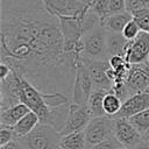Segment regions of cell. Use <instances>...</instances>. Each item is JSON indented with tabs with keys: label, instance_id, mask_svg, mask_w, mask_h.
<instances>
[{
	"label": "cell",
	"instance_id": "ba28073f",
	"mask_svg": "<svg viewBox=\"0 0 149 149\" xmlns=\"http://www.w3.org/2000/svg\"><path fill=\"white\" fill-rule=\"evenodd\" d=\"M91 119L92 116L86 105H78L74 102H70L66 122H65L63 130L61 132V136H64V135H68L74 132L85 130Z\"/></svg>",
	"mask_w": 149,
	"mask_h": 149
},
{
	"label": "cell",
	"instance_id": "4fadbf2b",
	"mask_svg": "<svg viewBox=\"0 0 149 149\" xmlns=\"http://www.w3.org/2000/svg\"><path fill=\"white\" fill-rule=\"evenodd\" d=\"M130 41H127L121 33L107 31V54L108 58L112 56H126Z\"/></svg>",
	"mask_w": 149,
	"mask_h": 149
},
{
	"label": "cell",
	"instance_id": "6da1fadb",
	"mask_svg": "<svg viewBox=\"0 0 149 149\" xmlns=\"http://www.w3.org/2000/svg\"><path fill=\"white\" fill-rule=\"evenodd\" d=\"M0 61L41 92L72 98L77 65L65 55L58 17L42 0H1Z\"/></svg>",
	"mask_w": 149,
	"mask_h": 149
},
{
	"label": "cell",
	"instance_id": "30bf717a",
	"mask_svg": "<svg viewBox=\"0 0 149 149\" xmlns=\"http://www.w3.org/2000/svg\"><path fill=\"white\" fill-rule=\"evenodd\" d=\"M149 56V34L141 31L139 36L129 42L125 59L129 64H140L148 61Z\"/></svg>",
	"mask_w": 149,
	"mask_h": 149
},
{
	"label": "cell",
	"instance_id": "836d02e7",
	"mask_svg": "<svg viewBox=\"0 0 149 149\" xmlns=\"http://www.w3.org/2000/svg\"><path fill=\"white\" fill-rule=\"evenodd\" d=\"M92 1H93V0H91V2H92Z\"/></svg>",
	"mask_w": 149,
	"mask_h": 149
},
{
	"label": "cell",
	"instance_id": "7a4b0ae2",
	"mask_svg": "<svg viewBox=\"0 0 149 149\" xmlns=\"http://www.w3.org/2000/svg\"><path fill=\"white\" fill-rule=\"evenodd\" d=\"M112 91L121 99L122 102L134 94L149 92V63L130 64L125 83L114 85Z\"/></svg>",
	"mask_w": 149,
	"mask_h": 149
},
{
	"label": "cell",
	"instance_id": "52a82bcc",
	"mask_svg": "<svg viewBox=\"0 0 149 149\" xmlns=\"http://www.w3.org/2000/svg\"><path fill=\"white\" fill-rule=\"evenodd\" d=\"M83 62L87 68L90 77L93 83V90H105L111 92L113 83L108 77V70L111 68L108 61H97L83 57Z\"/></svg>",
	"mask_w": 149,
	"mask_h": 149
},
{
	"label": "cell",
	"instance_id": "1f68e13d",
	"mask_svg": "<svg viewBox=\"0 0 149 149\" xmlns=\"http://www.w3.org/2000/svg\"><path fill=\"white\" fill-rule=\"evenodd\" d=\"M119 149H129V148H125V147H121V148H119Z\"/></svg>",
	"mask_w": 149,
	"mask_h": 149
},
{
	"label": "cell",
	"instance_id": "603a6c76",
	"mask_svg": "<svg viewBox=\"0 0 149 149\" xmlns=\"http://www.w3.org/2000/svg\"><path fill=\"white\" fill-rule=\"evenodd\" d=\"M13 140H16L13 128L0 126V146H3V144H6Z\"/></svg>",
	"mask_w": 149,
	"mask_h": 149
},
{
	"label": "cell",
	"instance_id": "4dcf8cb0",
	"mask_svg": "<svg viewBox=\"0 0 149 149\" xmlns=\"http://www.w3.org/2000/svg\"><path fill=\"white\" fill-rule=\"evenodd\" d=\"M143 140H144V141H147V142L149 143V132H148V133H147V134L143 136Z\"/></svg>",
	"mask_w": 149,
	"mask_h": 149
},
{
	"label": "cell",
	"instance_id": "83f0119b",
	"mask_svg": "<svg viewBox=\"0 0 149 149\" xmlns=\"http://www.w3.org/2000/svg\"><path fill=\"white\" fill-rule=\"evenodd\" d=\"M0 149H24V148H23L22 143L19 140H13V141H10V142L1 146Z\"/></svg>",
	"mask_w": 149,
	"mask_h": 149
},
{
	"label": "cell",
	"instance_id": "9c48e42d",
	"mask_svg": "<svg viewBox=\"0 0 149 149\" xmlns=\"http://www.w3.org/2000/svg\"><path fill=\"white\" fill-rule=\"evenodd\" d=\"M114 137L122 147L129 149H134L143 140V136L129 122V120L122 118L114 119Z\"/></svg>",
	"mask_w": 149,
	"mask_h": 149
},
{
	"label": "cell",
	"instance_id": "d6986e66",
	"mask_svg": "<svg viewBox=\"0 0 149 149\" xmlns=\"http://www.w3.org/2000/svg\"><path fill=\"white\" fill-rule=\"evenodd\" d=\"M128 120L142 136H144L149 132V108L140 112L139 114L129 118Z\"/></svg>",
	"mask_w": 149,
	"mask_h": 149
},
{
	"label": "cell",
	"instance_id": "7c38bea8",
	"mask_svg": "<svg viewBox=\"0 0 149 149\" xmlns=\"http://www.w3.org/2000/svg\"><path fill=\"white\" fill-rule=\"evenodd\" d=\"M31 112L24 104H17L0 111V126L14 127L24 115Z\"/></svg>",
	"mask_w": 149,
	"mask_h": 149
},
{
	"label": "cell",
	"instance_id": "cb8c5ba5",
	"mask_svg": "<svg viewBox=\"0 0 149 149\" xmlns=\"http://www.w3.org/2000/svg\"><path fill=\"white\" fill-rule=\"evenodd\" d=\"M122 146L118 142V140L114 137V139H111V140H107V141H104V142H100L98 144H94L92 147H90L88 149H119L121 148Z\"/></svg>",
	"mask_w": 149,
	"mask_h": 149
},
{
	"label": "cell",
	"instance_id": "ffe728a7",
	"mask_svg": "<svg viewBox=\"0 0 149 149\" xmlns=\"http://www.w3.org/2000/svg\"><path fill=\"white\" fill-rule=\"evenodd\" d=\"M126 12L129 13L133 19L139 17L149 12V0H126Z\"/></svg>",
	"mask_w": 149,
	"mask_h": 149
},
{
	"label": "cell",
	"instance_id": "e0dca14e",
	"mask_svg": "<svg viewBox=\"0 0 149 149\" xmlns=\"http://www.w3.org/2000/svg\"><path fill=\"white\" fill-rule=\"evenodd\" d=\"M59 149H86V137L84 130L62 136L59 141Z\"/></svg>",
	"mask_w": 149,
	"mask_h": 149
},
{
	"label": "cell",
	"instance_id": "f546056e",
	"mask_svg": "<svg viewBox=\"0 0 149 149\" xmlns=\"http://www.w3.org/2000/svg\"><path fill=\"white\" fill-rule=\"evenodd\" d=\"M134 149H149V143L147 142V141H144V140H142Z\"/></svg>",
	"mask_w": 149,
	"mask_h": 149
},
{
	"label": "cell",
	"instance_id": "484cf974",
	"mask_svg": "<svg viewBox=\"0 0 149 149\" xmlns=\"http://www.w3.org/2000/svg\"><path fill=\"white\" fill-rule=\"evenodd\" d=\"M134 21L139 24L141 31H144V33L149 34V12L144 13L143 15H141L139 17H135Z\"/></svg>",
	"mask_w": 149,
	"mask_h": 149
},
{
	"label": "cell",
	"instance_id": "4316f807",
	"mask_svg": "<svg viewBox=\"0 0 149 149\" xmlns=\"http://www.w3.org/2000/svg\"><path fill=\"white\" fill-rule=\"evenodd\" d=\"M108 63H109L112 70H118L121 66H123L127 62H126L125 57H122V56H112L108 58Z\"/></svg>",
	"mask_w": 149,
	"mask_h": 149
},
{
	"label": "cell",
	"instance_id": "8fae6325",
	"mask_svg": "<svg viewBox=\"0 0 149 149\" xmlns=\"http://www.w3.org/2000/svg\"><path fill=\"white\" fill-rule=\"evenodd\" d=\"M147 108H149V92L137 93L122 102L121 109L114 116V119H129Z\"/></svg>",
	"mask_w": 149,
	"mask_h": 149
},
{
	"label": "cell",
	"instance_id": "e575fe53",
	"mask_svg": "<svg viewBox=\"0 0 149 149\" xmlns=\"http://www.w3.org/2000/svg\"><path fill=\"white\" fill-rule=\"evenodd\" d=\"M58 149H59V148H58Z\"/></svg>",
	"mask_w": 149,
	"mask_h": 149
},
{
	"label": "cell",
	"instance_id": "5bb4252c",
	"mask_svg": "<svg viewBox=\"0 0 149 149\" xmlns=\"http://www.w3.org/2000/svg\"><path fill=\"white\" fill-rule=\"evenodd\" d=\"M40 123H41L40 118L34 112H29L14 127H12L13 130H14L16 140L17 139H22V137L27 136L28 134H30Z\"/></svg>",
	"mask_w": 149,
	"mask_h": 149
},
{
	"label": "cell",
	"instance_id": "d6a6232c",
	"mask_svg": "<svg viewBox=\"0 0 149 149\" xmlns=\"http://www.w3.org/2000/svg\"><path fill=\"white\" fill-rule=\"evenodd\" d=\"M147 62H148V63H149V56H148V61H147Z\"/></svg>",
	"mask_w": 149,
	"mask_h": 149
},
{
	"label": "cell",
	"instance_id": "9a60e30c",
	"mask_svg": "<svg viewBox=\"0 0 149 149\" xmlns=\"http://www.w3.org/2000/svg\"><path fill=\"white\" fill-rule=\"evenodd\" d=\"M133 20V16L127 13V12H123V13H119V14H112L109 15L102 23L104 28L108 31V33H121L122 34V30L123 28L126 27V24L128 22H130Z\"/></svg>",
	"mask_w": 149,
	"mask_h": 149
},
{
	"label": "cell",
	"instance_id": "3957f363",
	"mask_svg": "<svg viewBox=\"0 0 149 149\" xmlns=\"http://www.w3.org/2000/svg\"><path fill=\"white\" fill-rule=\"evenodd\" d=\"M83 57L97 61H108L107 30L102 24L94 26L83 35Z\"/></svg>",
	"mask_w": 149,
	"mask_h": 149
},
{
	"label": "cell",
	"instance_id": "8992f818",
	"mask_svg": "<svg viewBox=\"0 0 149 149\" xmlns=\"http://www.w3.org/2000/svg\"><path fill=\"white\" fill-rule=\"evenodd\" d=\"M92 92H93V83L87 71V68L85 66L81 59V62L78 64L76 69V77H74L73 88H72L71 102L87 106V102Z\"/></svg>",
	"mask_w": 149,
	"mask_h": 149
},
{
	"label": "cell",
	"instance_id": "f1b7e54d",
	"mask_svg": "<svg viewBox=\"0 0 149 149\" xmlns=\"http://www.w3.org/2000/svg\"><path fill=\"white\" fill-rule=\"evenodd\" d=\"M12 72V69L6 63H0V80L6 79Z\"/></svg>",
	"mask_w": 149,
	"mask_h": 149
},
{
	"label": "cell",
	"instance_id": "44dd1931",
	"mask_svg": "<svg viewBox=\"0 0 149 149\" xmlns=\"http://www.w3.org/2000/svg\"><path fill=\"white\" fill-rule=\"evenodd\" d=\"M90 10L100 19L101 23L111 15L108 0H93L90 3Z\"/></svg>",
	"mask_w": 149,
	"mask_h": 149
},
{
	"label": "cell",
	"instance_id": "2e32d148",
	"mask_svg": "<svg viewBox=\"0 0 149 149\" xmlns=\"http://www.w3.org/2000/svg\"><path fill=\"white\" fill-rule=\"evenodd\" d=\"M106 93H108V92L105 90H93V92L88 99V102H87V108H88V112L92 118L107 116L105 114L104 107H102V102H104V98H105Z\"/></svg>",
	"mask_w": 149,
	"mask_h": 149
},
{
	"label": "cell",
	"instance_id": "277c9868",
	"mask_svg": "<svg viewBox=\"0 0 149 149\" xmlns=\"http://www.w3.org/2000/svg\"><path fill=\"white\" fill-rule=\"evenodd\" d=\"M61 133L49 125L40 123L30 134L17 139L24 149H58Z\"/></svg>",
	"mask_w": 149,
	"mask_h": 149
},
{
	"label": "cell",
	"instance_id": "7402d4cb",
	"mask_svg": "<svg viewBox=\"0 0 149 149\" xmlns=\"http://www.w3.org/2000/svg\"><path fill=\"white\" fill-rule=\"evenodd\" d=\"M140 33H141V29H140L139 24L134 21V19H133L130 22H128V23L126 24V27L123 28V30H122V35L125 36V38H126L127 41H133V40H135V38L139 36Z\"/></svg>",
	"mask_w": 149,
	"mask_h": 149
},
{
	"label": "cell",
	"instance_id": "d4e9b609",
	"mask_svg": "<svg viewBox=\"0 0 149 149\" xmlns=\"http://www.w3.org/2000/svg\"><path fill=\"white\" fill-rule=\"evenodd\" d=\"M111 15L126 12V0H108Z\"/></svg>",
	"mask_w": 149,
	"mask_h": 149
},
{
	"label": "cell",
	"instance_id": "ac0fdd59",
	"mask_svg": "<svg viewBox=\"0 0 149 149\" xmlns=\"http://www.w3.org/2000/svg\"><path fill=\"white\" fill-rule=\"evenodd\" d=\"M121 106H122L121 99L113 91L106 93V95L104 98L102 107H104V112H105V114L107 116L114 119V116L120 112Z\"/></svg>",
	"mask_w": 149,
	"mask_h": 149
},
{
	"label": "cell",
	"instance_id": "5b68a950",
	"mask_svg": "<svg viewBox=\"0 0 149 149\" xmlns=\"http://www.w3.org/2000/svg\"><path fill=\"white\" fill-rule=\"evenodd\" d=\"M86 149L100 142L114 139V119L109 116L92 118L85 130Z\"/></svg>",
	"mask_w": 149,
	"mask_h": 149
}]
</instances>
